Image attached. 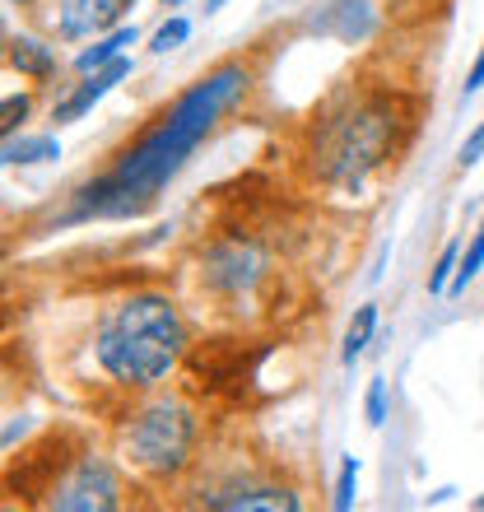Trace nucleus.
<instances>
[{"instance_id":"20","label":"nucleus","mask_w":484,"mask_h":512,"mask_svg":"<svg viewBox=\"0 0 484 512\" xmlns=\"http://www.w3.org/2000/svg\"><path fill=\"white\" fill-rule=\"evenodd\" d=\"M480 159H484V122L475 126V131L466 135V145L457 149V168H461V173H466V168H475V163H480Z\"/></svg>"},{"instance_id":"1","label":"nucleus","mask_w":484,"mask_h":512,"mask_svg":"<svg viewBox=\"0 0 484 512\" xmlns=\"http://www.w3.org/2000/svg\"><path fill=\"white\" fill-rule=\"evenodd\" d=\"M247 84H252V70L242 61H224L210 75H201L187 94H177L145 131L135 135L131 145H121L94 182H84L75 191V205H70V215L61 224L140 219L145 210H154V201L187 168V159L219 126V117L247 94Z\"/></svg>"},{"instance_id":"10","label":"nucleus","mask_w":484,"mask_h":512,"mask_svg":"<svg viewBox=\"0 0 484 512\" xmlns=\"http://www.w3.org/2000/svg\"><path fill=\"white\" fill-rule=\"evenodd\" d=\"M5 61H10L24 80H38V84L56 75L52 47H47V42H38V38H10V42H5Z\"/></svg>"},{"instance_id":"24","label":"nucleus","mask_w":484,"mask_h":512,"mask_svg":"<svg viewBox=\"0 0 484 512\" xmlns=\"http://www.w3.org/2000/svg\"><path fill=\"white\" fill-rule=\"evenodd\" d=\"M475 508H480V512H484V494H480V499H475Z\"/></svg>"},{"instance_id":"22","label":"nucleus","mask_w":484,"mask_h":512,"mask_svg":"<svg viewBox=\"0 0 484 512\" xmlns=\"http://www.w3.org/2000/svg\"><path fill=\"white\" fill-rule=\"evenodd\" d=\"M224 5H229V0H205V10H224Z\"/></svg>"},{"instance_id":"4","label":"nucleus","mask_w":484,"mask_h":512,"mask_svg":"<svg viewBox=\"0 0 484 512\" xmlns=\"http://www.w3.org/2000/svg\"><path fill=\"white\" fill-rule=\"evenodd\" d=\"M191 452H196V415L177 396L145 401L135 415H126L117 433L121 466H131L140 480H154V485L177 480L191 466Z\"/></svg>"},{"instance_id":"16","label":"nucleus","mask_w":484,"mask_h":512,"mask_svg":"<svg viewBox=\"0 0 484 512\" xmlns=\"http://www.w3.org/2000/svg\"><path fill=\"white\" fill-rule=\"evenodd\" d=\"M354 494H359V457H345V461H340V475H336L331 508H336V512H350L354 508Z\"/></svg>"},{"instance_id":"12","label":"nucleus","mask_w":484,"mask_h":512,"mask_svg":"<svg viewBox=\"0 0 484 512\" xmlns=\"http://www.w3.org/2000/svg\"><path fill=\"white\" fill-rule=\"evenodd\" d=\"M61 159L56 135H5V163L10 168H28V163H47Z\"/></svg>"},{"instance_id":"8","label":"nucleus","mask_w":484,"mask_h":512,"mask_svg":"<svg viewBox=\"0 0 484 512\" xmlns=\"http://www.w3.org/2000/svg\"><path fill=\"white\" fill-rule=\"evenodd\" d=\"M126 75H131V61H126V56H117L112 66L94 70V75H84V80L75 84L70 94H61L52 103V122L56 126H70V122H80V117H89V112H94L98 103H103V98H108L112 89L126 80Z\"/></svg>"},{"instance_id":"2","label":"nucleus","mask_w":484,"mask_h":512,"mask_svg":"<svg viewBox=\"0 0 484 512\" xmlns=\"http://www.w3.org/2000/svg\"><path fill=\"white\" fill-rule=\"evenodd\" d=\"M187 354V322L168 294L140 289L94 322V364L126 391H154Z\"/></svg>"},{"instance_id":"14","label":"nucleus","mask_w":484,"mask_h":512,"mask_svg":"<svg viewBox=\"0 0 484 512\" xmlns=\"http://www.w3.org/2000/svg\"><path fill=\"white\" fill-rule=\"evenodd\" d=\"M480 270H484V219H480V229L471 233V243H466V252H461L457 280H452V289H447V294H466V284L480 280Z\"/></svg>"},{"instance_id":"19","label":"nucleus","mask_w":484,"mask_h":512,"mask_svg":"<svg viewBox=\"0 0 484 512\" xmlns=\"http://www.w3.org/2000/svg\"><path fill=\"white\" fill-rule=\"evenodd\" d=\"M363 415H368V424H373V429H382V424H387V382H382V378L368 382V396H363Z\"/></svg>"},{"instance_id":"7","label":"nucleus","mask_w":484,"mask_h":512,"mask_svg":"<svg viewBox=\"0 0 484 512\" xmlns=\"http://www.w3.org/2000/svg\"><path fill=\"white\" fill-rule=\"evenodd\" d=\"M47 24L52 38L80 42V38H103L112 28H121V19L135 10V0H52L47 5Z\"/></svg>"},{"instance_id":"17","label":"nucleus","mask_w":484,"mask_h":512,"mask_svg":"<svg viewBox=\"0 0 484 512\" xmlns=\"http://www.w3.org/2000/svg\"><path fill=\"white\" fill-rule=\"evenodd\" d=\"M28 112H33V98L28 94H10L0 103V135H19V126L28 122Z\"/></svg>"},{"instance_id":"5","label":"nucleus","mask_w":484,"mask_h":512,"mask_svg":"<svg viewBox=\"0 0 484 512\" xmlns=\"http://www.w3.org/2000/svg\"><path fill=\"white\" fill-rule=\"evenodd\" d=\"M42 503H47V508H61V512H108V508H121V480L108 466V457L80 452V457L47 485V499Z\"/></svg>"},{"instance_id":"18","label":"nucleus","mask_w":484,"mask_h":512,"mask_svg":"<svg viewBox=\"0 0 484 512\" xmlns=\"http://www.w3.org/2000/svg\"><path fill=\"white\" fill-rule=\"evenodd\" d=\"M191 38V24L187 19H168V24L159 28V33H154V38H149V52L154 56H163V52H177V47H182V42Z\"/></svg>"},{"instance_id":"13","label":"nucleus","mask_w":484,"mask_h":512,"mask_svg":"<svg viewBox=\"0 0 484 512\" xmlns=\"http://www.w3.org/2000/svg\"><path fill=\"white\" fill-rule=\"evenodd\" d=\"M377 336V303H363L359 312H354L350 331H345V345H340V364L354 368V359H363V350L373 345Z\"/></svg>"},{"instance_id":"21","label":"nucleus","mask_w":484,"mask_h":512,"mask_svg":"<svg viewBox=\"0 0 484 512\" xmlns=\"http://www.w3.org/2000/svg\"><path fill=\"white\" fill-rule=\"evenodd\" d=\"M484 89V42H480V56H475L471 75H466V89H461V98H475Z\"/></svg>"},{"instance_id":"23","label":"nucleus","mask_w":484,"mask_h":512,"mask_svg":"<svg viewBox=\"0 0 484 512\" xmlns=\"http://www.w3.org/2000/svg\"><path fill=\"white\" fill-rule=\"evenodd\" d=\"M159 5H163V10H168V5H187V0H159Z\"/></svg>"},{"instance_id":"15","label":"nucleus","mask_w":484,"mask_h":512,"mask_svg":"<svg viewBox=\"0 0 484 512\" xmlns=\"http://www.w3.org/2000/svg\"><path fill=\"white\" fill-rule=\"evenodd\" d=\"M461 252H466L461 243H447V247H443V256H438V266L429 270V294H433V298L452 289V280H457V266H461Z\"/></svg>"},{"instance_id":"11","label":"nucleus","mask_w":484,"mask_h":512,"mask_svg":"<svg viewBox=\"0 0 484 512\" xmlns=\"http://www.w3.org/2000/svg\"><path fill=\"white\" fill-rule=\"evenodd\" d=\"M135 38H140V33H135V24L131 28H126V24L112 28V33L94 38V47H84V52L75 56V70H80V75H94V70L112 66L117 56H126V47H135Z\"/></svg>"},{"instance_id":"3","label":"nucleus","mask_w":484,"mask_h":512,"mask_svg":"<svg viewBox=\"0 0 484 512\" xmlns=\"http://www.w3.org/2000/svg\"><path fill=\"white\" fill-rule=\"evenodd\" d=\"M396 149V112L382 98L345 103L312 135V173L331 187H359Z\"/></svg>"},{"instance_id":"9","label":"nucleus","mask_w":484,"mask_h":512,"mask_svg":"<svg viewBox=\"0 0 484 512\" xmlns=\"http://www.w3.org/2000/svg\"><path fill=\"white\" fill-rule=\"evenodd\" d=\"M205 508H224V512H252V508H266V512H298V494L284 485H233V489H215L205 494Z\"/></svg>"},{"instance_id":"25","label":"nucleus","mask_w":484,"mask_h":512,"mask_svg":"<svg viewBox=\"0 0 484 512\" xmlns=\"http://www.w3.org/2000/svg\"><path fill=\"white\" fill-rule=\"evenodd\" d=\"M10 5H14V0H10ZM19 5H24V0H19Z\"/></svg>"},{"instance_id":"6","label":"nucleus","mask_w":484,"mask_h":512,"mask_svg":"<svg viewBox=\"0 0 484 512\" xmlns=\"http://www.w3.org/2000/svg\"><path fill=\"white\" fill-rule=\"evenodd\" d=\"M270 275L266 252L247 238H229V243H215L201 261V284L219 303H233L238 308L242 298H252L261 289V280Z\"/></svg>"}]
</instances>
